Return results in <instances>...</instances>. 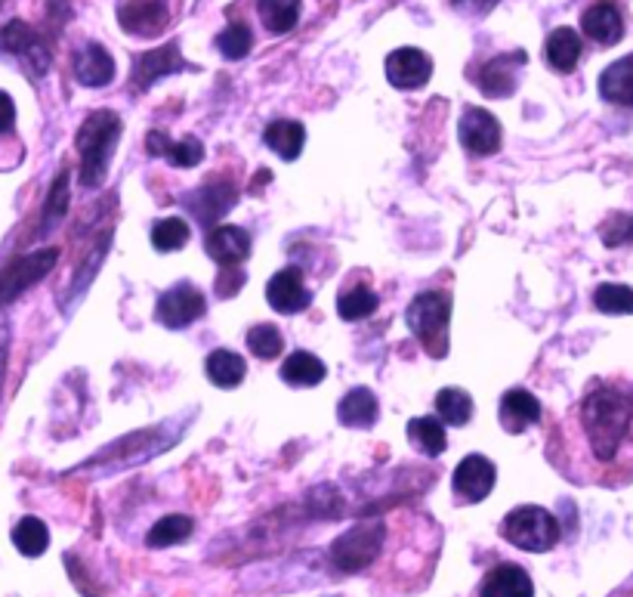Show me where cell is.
Returning a JSON list of instances; mask_svg holds the SVG:
<instances>
[{
    "mask_svg": "<svg viewBox=\"0 0 633 597\" xmlns=\"http://www.w3.org/2000/svg\"><path fill=\"white\" fill-rule=\"evenodd\" d=\"M593 304H596V309L612 313V316H631L633 289H628V285H599L593 294Z\"/></svg>",
    "mask_w": 633,
    "mask_h": 597,
    "instance_id": "obj_39",
    "label": "cell"
},
{
    "mask_svg": "<svg viewBox=\"0 0 633 597\" xmlns=\"http://www.w3.org/2000/svg\"><path fill=\"white\" fill-rule=\"evenodd\" d=\"M170 0H121L118 7V22L127 35L137 38H155L170 25Z\"/></svg>",
    "mask_w": 633,
    "mask_h": 597,
    "instance_id": "obj_10",
    "label": "cell"
},
{
    "mask_svg": "<svg viewBox=\"0 0 633 597\" xmlns=\"http://www.w3.org/2000/svg\"><path fill=\"white\" fill-rule=\"evenodd\" d=\"M245 285V272L238 267H223L220 272V279H217V294H223V297H232L235 291Z\"/></svg>",
    "mask_w": 633,
    "mask_h": 597,
    "instance_id": "obj_43",
    "label": "cell"
},
{
    "mask_svg": "<svg viewBox=\"0 0 633 597\" xmlns=\"http://www.w3.org/2000/svg\"><path fill=\"white\" fill-rule=\"evenodd\" d=\"M432 75V60L417 47H399L387 56V78L399 90H417Z\"/></svg>",
    "mask_w": 633,
    "mask_h": 597,
    "instance_id": "obj_15",
    "label": "cell"
},
{
    "mask_svg": "<svg viewBox=\"0 0 633 597\" xmlns=\"http://www.w3.org/2000/svg\"><path fill=\"white\" fill-rule=\"evenodd\" d=\"M7 341H10V329L0 319V374H3V363H7Z\"/></svg>",
    "mask_w": 633,
    "mask_h": 597,
    "instance_id": "obj_46",
    "label": "cell"
},
{
    "mask_svg": "<svg viewBox=\"0 0 633 597\" xmlns=\"http://www.w3.org/2000/svg\"><path fill=\"white\" fill-rule=\"evenodd\" d=\"M185 205L192 207L198 224L210 227L214 220H220L225 211L235 205V189L232 186H207L202 192H195L192 199H185Z\"/></svg>",
    "mask_w": 633,
    "mask_h": 597,
    "instance_id": "obj_25",
    "label": "cell"
},
{
    "mask_svg": "<svg viewBox=\"0 0 633 597\" xmlns=\"http://www.w3.org/2000/svg\"><path fill=\"white\" fill-rule=\"evenodd\" d=\"M538 418H541V403L529 391L516 388V391L504 393V399H501V424H504V431L522 433L531 424H538Z\"/></svg>",
    "mask_w": 633,
    "mask_h": 597,
    "instance_id": "obj_20",
    "label": "cell"
},
{
    "mask_svg": "<svg viewBox=\"0 0 633 597\" xmlns=\"http://www.w3.org/2000/svg\"><path fill=\"white\" fill-rule=\"evenodd\" d=\"M519 65H526V53H504V56L489 60L479 68V75H476L479 90L494 97V100L511 97L513 90H516V68Z\"/></svg>",
    "mask_w": 633,
    "mask_h": 597,
    "instance_id": "obj_16",
    "label": "cell"
},
{
    "mask_svg": "<svg viewBox=\"0 0 633 597\" xmlns=\"http://www.w3.org/2000/svg\"><path fill=\"white\" fill-rule=\"evenodd\" d=\"M461 143L470 155H494L501 149V124L486 109H467L461 115Z\"/></svg>",
    "mask_w": 633,
    "mask_h": 597,
    "instance_id": "obj_14",
    "label": "cell"
},
{
    "mask_svg": "<svg viewBox=\"0 0 633 597\" xmlns=\"http://www.w3.org/2000/svg\"><path fill=\"white\" fill-rule=\"evenodd\" d=\"M544 53L556 72H572L578 60H581V38L574 28H556L547 43H544Z\"/></svg>",
    "mask_w": 633,
    "mask_h": 597,
    "instance_id": "obj_29",
    "label": "cell"
},
{
    "mask_svg": "<svg viewBox=\"0 0 633 597\" xmlns=\"http://www.w3.org/2000/svg\"><path fill=\"white\" fill-rule=\"evenodd\" d=\"M266 301H269V307L275 309V313H303V309L312 304V294L303 285V276H300V269L297 267H287L279 269L272 279H269V285H266Z\"/></svg>",
    "mask_w": 633,
    "mask_h": 597,
    "instance_id": "obj_13",
    "label": "cell"
},
{
    "mask_svg": "<svg viewBox=\"0 0 633 597\" xmlns=\"http://www.w3.org/2000/svg\"><path fill=\"white\" fill-rule=\"evenodd\" d=\"M65 211H68V174L62 170L60 177H56V183H53V189H50L47 207H43L41 236H47V232H53V229L60 227Z\"/></svg>",
    "mask_w": 633,
    "mask_h": 597,
    "instance_id": "obj_35",
    "label": "cell"
},
{
    "mask_svg": "<svg viewBox=\"0 0 633 597\" xmlns=\"http://www.w3.org/2000/svg\"><path fill=\"white\" fill-rule=\"evenodd\" d=\"M207 378H210V384H217V388H223V391H232V388H238L242 381H245L247 366L245 359L238 356V353L232 351H214L207 356L205 363Z\"/></svg>",
    "mask_w": 633,
    "mask_h": 597,
    "instance_id": "obj_28",
    "label": "cell"
},
{
    "mask_svg": "<svg viewBox=\"0 0 633 597\" xmlns=\"http://www.w3.org/2000/svg\"><path fill=\"white\" fill-rule=\"evenodd\" d=\"M325 363L307 351H297L282 363V381L290 388H315L325 381Z\"/></svg>",
    "mask_w": 633,
    "mask_h": 597,
    "instance_id": "obj_26",
    "label": "cell"
},
{
    "mask_svg": "<svg viewBox=\"0 0 633 597\" xmlns=\"http://www.w3.org/2000/svg\"><path fill=\"white\" fill-rule=\"evenodd\" d=\"M257 10L272 35H287L300 22V0H257Z\"/></svg>",
    "mask_w": 633,
    "mask_h": 597,
    "instance_id": "obj_31",
    "label": "cell"
},
{
    "mask_svg": "<svg viewBox=\"0 0 633 597\" xmlns=\"http://www.w3.org/2000/svg\"><path fill=\"white\" fill-rule=\"evenodd\" d=\"M603 242L609 247H621L631 245L633 242V214H615L612 220L603 227Z\"/></svg>",
    "mask_w": 633,
    "mask_h": 597,
    "instance_id": "obj_42",
    "label": "cell"
},
{
    "mask_svg": "<svg viewBox=\"0 0 633 597\" xmlns=\"http://www.w3.org/2000/svg\"><path fill=\"white\" fill-rule=\"evenodd\" d=\"M409 329L424 344L429 356H445L449 353V322H451V297L442 291H424L409 304Z\"/></svg>",
    "mask_w": 633,
    "mask_h": 597,
    "instance_id": "obj_3",
    "label": "cell"
},
{
    "mask_svg": "<svg viewBox=\"0 0 633 597\" xmlns=\"http://www.w3.org/2000/svg\"><path fill=\"white\" fill-rule=\"evenodd\" d=\"M121 118L108 109L93 112L78 130V152H81V186L83 189H100L108 177L112 158L118 152L121 140Z\"/></svg>",
    "mask_w": 633,
    "mask_h": 597,
    "instance_id": "obj_2",
    "label": "cell"
},
{
    "mask_svg": "<svg viewBox=\"0 0 633 597\" xmlns=\"http://www.w3.org/2000/svg\"><path fill=\"white\" fill-rule=\"evenodd\" d=\"M266 145L279 155V158H285V162H294L300 152H303V143H307V127L300 122H290V118H279V122H272L266 127L263 134Z\"/></svg>",
    "mask_w": 633,
    "mask_h": 597,
    "instance_id": "obj_23",
    "label": "cell"
},
{
    "mask_svg": "<svg viewBox=\"0 0 633 597\" xmlns=\"http://www.w3.org/2000/svg\"><path fill=\"white\" fill-rule=\"evenodd\" d=\"M192 65L180 56V43H167L158 50H148L143 56L133 60V75L130 81L137 90H148L155 81H162L167 75H177V72H189Z\"/></svg>",
    "mask_w": 633,
    "mask_h": 597,
    "instance_id": "obj_12",
    "label": "cell"
},
{
    "mask_svg": "<svg viewBox=\"0 0 633 597\" xmlns=\"http://www.w3.org/2000/svg\"><path fill=\"white\" fill-rule=\"evenodd\" d=\"M581 28H584V35L591 41L612 47L624 35V20H621V13H618V7H615L612 0H599L581 16Z\"/></svg>",
    "mask_w": 633,
    "mask_h": 597,
    "instance_id": "obj_17",
    "label": "cell"
},
{
    "mask_svg": "<svg viewBox=\"0 0 633 597\" xmlns=\"http://www.w3.org/2000/svg\"><path fill=\"white\" fill-rule=\"evenodd\" d=\"M494 477H498L494 474V465H491L486 455H467L454 468V477H451V486H454L457 501H467V505L482 501L494 490Z\"/></svg>",
    "mask_w": 633,
    "mask_h": 597,
    "instance_id": "obj_11",
    "label": "cell"
},
{
    "mask_svg": "<svg viewBox=\"0 0 633 597\" xmlns=\"http://www.w3.org/2000/svg\"><path fill=\"white\" fill-rule=\"evenodd\" d=\"M436 412L445 424H467L473 415V399L470 393L461 391V388H445L436 396Z\"/></svg>",
    "mask_w": 633,
    "mask_h": 597,
    "instance_id": "obj_34",
    "label": "cell"
},
{
    "mask_svg": "<svg viewBox=\"0 0 633 597\" xmlns=\"http://www.w3.org/2000/svg\"><path fill=\"white\" fill-rule=\"evenodd\" d=\"M108 242H112V232L103 239V245L96 247V254H93V247H90V254H87V261H83L81 272H78V279L72 282V297H83V291L90 285V279L96 276V267L103 264L105 251H108Z\"/></svg>",
    "mask_w": 633,
    "mask_h": 597,
    "instance_id": "obj_41",
    "label": "cell"
},
{
    "mask_svg": "<svg viewBox=\"0 0 633 597\" xmlns=\"http://www.w3.org/2000/svg\"><path fill=\"white\" fill-rule=\"evenodd\" d=\"M451 3H454L457 10H464V13H489L498 0H451Z\"/></svg>",
    "mask_w": 633,
    "mask_h": 597,
    "instance_id": "obj_45",
    "label": "cell"
},
{
    "mask_svg": "<svg viewBox=\"0 0 633 597\" xmlns=\"http://www.w3.org/2000/svg\"><path fill=\"white\" fill-rule=\"evenodd\" d=\"M337 309H340V316L349 319V322L365 319V316H371V313L377 309V294L371 289H365V285H359V289H352L337 297Z\"/></svg>",
    "mask_w": 633,
    "mask_h": 597,
    "instance_id": "obj_37",
    "label": "cell"
},
{
    "mask_svg": "<svg viewBox=\"0 0 633 597\" xmlns=\"http://www.w3.org/2000/svg\"><path fill=\"white\" fill-rule=\"evenodd\" d=\"M482 597H534V585L522 567L501 563L482 582Z\"/></svg>",
    "mask_w": 633,
    "mask_h": 597,
    "instance_id": "obj_21",
    "label": "cell"
},
{
    "mask_svg": "<svg viewBox=\"0 0 633 597\" xmlns=\"http://www.w3.org/2000/svg\"><path fill=\"white\" fill-rule=\"evenodd\" d=\"M409 440L429 458L445 453L449 440H445V428L439 418H411L409 421Z\"/></svg>",
    "mask_w": 633,
    "mask_h": 597,
    "instance_id": "obj_30",
    "label": "cell"
},
{
    "mask_svg": "<svg viewBox=\"0 0 633 597\" xmlns=\"http://www.w3.org/2000/svg\"><path fill=\"white\" fill-rule=\"evenodd\" d=\"M207 254L223 264V267H238L250 257V236L242 227H217L207 236Z\"/></svg>",
    "mask_w": 633,
    "mask_h": 597,
    "instance_id": "obj_18",
    "label": "cell"
},
{
    "mask_svg": "<svg viewBox=\"0 0 633 597\" xmlns=\"http://www.w3.org/2000/svg\"><path fill=\"white\" fill-rule=\"evenodd\" d=\"M180 431H167V428H155V431L133 433L127 440H115V446H108L103 453L96 455L87 468H108V471H124V468H133L145 458L158 455L167 446H173L170 440H177Z\"/></svg>",
    "mask_w": 633,
    "mask_h": 597,
    "instance_id": "obj_6",
    "label": "cell"
},
{
    "mask_svg": "<svg viewBox=\"0 0 633 597\" xmlns=\"http://www.w3.org/2000/svg\"><path fill=\"white\" fill-rule=\"evenodd\" d=\"M207 309V301L202 291L195 289L192 282H180L170 291H164L155 307V319L167 326V329H185L195 319H202Z\"/></svg>",
    "mask_w": 633,
    "mask_h": 597,
    "instance_id": "obj_9",
    "label": "cell"
},
{
    "mask_svg": "<svg viewBox=\"0 0 633 597\" xmlns=\"http://www.w3.org/2000/svg\"><path fill=\"white\" fill-rule=\"evenodd\" d=\"M387 538V526L384 520H365L359 526H352L349 533L337 538L331 545V560L344 570V573H359L374 563V557L380 555Z\"/></svg>",
    "mask_w": 633,
    "mask_h": 597,
    "instance_id": "obj_5",
    "label": "cell"
},
{
    "mask_svg": "<svg viewBox=\"0 0 633 597\" xmlns=\"http://www.w3.org/2000/svg\"><path fill=\"white\" fill-rule=\"evenodd\" d=\"M599 93L615 105H633V56L612 62L599 75Z\"/></svg>",
    "mask_w": 633,
    "mask_h": 597,
    "instance_id": "obj_27",
    "label": "cell"
},
{
    "mask_svg": "<svg viewBox=\"0 0 633 597\" xmlns=\"http://www.w3.org/2000/svg\"><path fill=\"white\" fill-rule=\"evenodd\" d=\"M581 421H584V433H587V443H591L593 455L599 461H612L618 449H621L628 431H631L633 403L621 391L596 388L584 399Z\"/></svg>",
    "mask_w": 633,
    "mask_h": 597,
    "instance_id": "obj_1",
    "label": "cell"
},
{
    "mask_svg": "<svg viewBox=\"0 0 633 597\" xmlns=\"http://www.w3.org/2000/svg\"><path fill=\"white\" fill-rule=\"evenodd\" d=\"M13 124H16V105L0 90V134L13 130Z\"/></svg>",
    "mask_w": 633,
    "mask_h": 597,
    "instance_id": "obj_44",
    "label": "cell"
},
{
    "mask_svg": "<svg viewBox=\"0 0 633 597\" xmlns=\"http://www.w3.org/2000/svg\"><path fill=\"white\" fill-rule=\"evenodd\" d=\"M217 47H220V53H223L225 60H245L247 53H250V47H254L250 28H247L245 22H232L223 35L217 38Z\"/></svg>",
    "mask_w": 633,
    "mask_h": 597,
    "instance_id": "obj_40",
    "label": "cell"
},
{
    "mask_svg": "<svg viewBox=\"0 0 633 597\" xmlns=\"http://www.w3.org/2000/svg\"><path fill=\"white\" fill-rule=\"evenodd\" d=\"M501 533L516 548L531 551V555H544L559 542V523L551 511H544L538 505H522L504 517Z\"/></svg>",
    "mask_w": 633,
    "mask_h": 597,
    "instance_id": "obj_4",
    "label": "cell"
},
{
    "mask_svg": "<svg viewBox=\"0 0 633 597\" xmlns=\"http://www.w3.org/2000/svg\"><path fill=\"white\" fill-rule=\"evenodd\" d=\"M247 347L250 353L257 356V359H275L279 353L285 351V338H282V331L275 329V326H254V329L247 331Z\"/></svg>",
    "mask_w": 633,
    "mask_h": 597,
    "instance_id": "obj_36",
    "label": "cell"
},
{
    "mask_svg": "<svg viewBox=\"0 0 633 597\" xmlns=\"http://www.w3.org/2000/svg\"><path fill=\"white\" fill-rule=\"evenodd\" d=\"M0 56H10L25 68V75L41 78L50 68V47L28 22L13 20L0 28Z\"/></svg>",
    "mask_w": 633,
    "mask_h": 597,
    "instance_id": "obj_7",
    "label": "cell"
},
{
    "mask_svg": "<svg viewBox=\"0 0 633 597\" xmlns=\"http://www.w3.org/2000/svg\"><path fill=\"white\" fill-rule=\"evenodd\" d=\"M377 415H380V406H377V396L369 388L349 391L340 399V409H337L340 424H347V428H374Z\"/></svg>",
    "mask_w": 633,
    "mask_h": 597,
    "instance_id": "obj_24",
    "label": "cell"
},
{
    "mask_svg": "<svg viewBox=\"0 0 633 597\" xmlns=\"http://www.w3.org/2000/svg\"><path fill=\"white\" fill-rule=\"evenodd\" d=\"M13 545L20 548V555L41 557L47 551V545H50V530L38 517H22L16 530H13Z\"/></svg>",
    "mask_w": 633,
    "mask_h": 597,
    "instance_id": "obj_32",
    "label": "cell"
},
{
    "mask_svg": "<svg viewBox=\"0 0 633 597\" xmlns=\"http://www.w3.org/2000/svg\"><path fill=\"white\" fill-rule=\"evenodd\" d=\"M56 261H60V251L47 247V251H31V254H25L20 261H13L10 267L0 269V307L16 301L22 291L38 285L43 276L56 267Z\"/></svg>",
    "mask_w": 633,
    "mask_h": 597,
    "instance_id": "obj_8",
    "label": "cell"
},
{
    "mask_svg": "<svg viewBox=\"0 0 633 597\" xmlns=\"http://www.w3.org/2000/svg\"><path fill=\"white\" fill-rule=\"evenodd\" d=\"M192 517L185 515H170V517H162L152 530H148V536H145V542H148V548H167V545H180V542H185V538L192 536Z\"/></svg>",
    "mask_w": 633,
    "mask_h": 597,
    "instance_id": "obj_33",
    "label": "cell"
},
{
    "mask_svg": "<svg viewBox=\"0 0 633 597\" xmlns=\"http://www.w3.org/2000/svg\"><path fill=\"white\" fill-rule=\"evenodd\" d=\"M75 78L83 87H105L115 78V60L103 43H87L75 56Z\"/></svg>",
    "mask_w": 633,
    "mask_h": 597,
    "instance_id": "obj_19",
    "label": "cell"
},
{
    "mask_svg": "<svg viewBox=\"0 0 633 597\" xmlns=\"http://www.w3.org/2000/svg\"><path fill=\"white\" fill-rule=\"evenodd\" d=\"M148 152L152 155H164L170 165L177 167H195L202 165V158H205V145L198 143L195 137H185L180 143H173L170 137H164L162 130L148 134Z\"/></svg>",
    "mask_w": 633,
    "mask_h": 597,
    "instance_id": "obj_22",
    "label": "cell"
},
{
    "mask_svg": "<svg viewBox=\"0 0 633 597\" xmlns=\"http://www.w3.org/2000/svg\"><path fill=\"white\" fill-rule=\"evenodd\" d=\"M189 242V224L180 217H167L158 220L152 229V245L155 251H180Z\"/></svg>",
    "mask_w": 633,
    "mask_h": 597,
    "instance_id": "obj_38",
    "label": "cell"
}]
</instances>
